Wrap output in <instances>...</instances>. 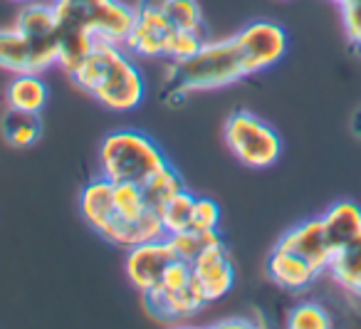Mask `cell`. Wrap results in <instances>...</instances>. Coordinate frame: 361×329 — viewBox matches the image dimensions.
<instances>
[{"mask_svg": "<svg viewBox=\"0 0 361 329\" xmlns=\"http://www.w3.org/2000/svg\"><path fill=\"white\" fill-rule=\"evenodd\" d=\"M70 80L77 90L90 95L111 112H131L144 102L146 82L131 52L119 42L94 40Z\"/></svg>", "mask_w": 361, "mask_h": 329, "instance_id": "cell-1", "label": "cell"}, {"mask_svg": "<svg viewBox=\"0 0 361 329\" xmlns=\"http://www.w3.org/2000/svg\"><path fill=\"white\" fill-rule=\"evenodd\" d=\"M245 75L240 52L235 47V40L211 42L206 40L203 47L193 57L183 62H169L166 70V87H176V90L193 95V92H211L223 90L235 82H240Z\"/></svg>", "mask_w": 361, "mask_h": 329, "instance_id": "cell-2", "label": "cell"}, {"mask_svg": "<svg viewBox=\"0 0 361 329\" xmlns=\"http://www.w3.org/2000/svg\"><path fill=\"white\" fill-rule=\"evenodd\" d=\"M169 164L161 146L139 129H116L99 144V176L114 184L144 186Z\"/></svg>", "mask_w": 361, "mask_h": 329, "instance_id": "cell-3", "label": "cell"}, {"mask_svg": "<svg viewBox=\"0 0 361 329\" xmlns=\"http://www.w3.org/2000/svg\"><path fill=\"white\" fill-rule=\"evenodd\" d=\"M144 304L151 317L164 322H178V319H193L208 304L203 289L198 287L191 273V263L176 260L161 282L144 292Z\"/></svg>", "mask_w": 361, "mask_h": 329, "instance_id": "cell-4", "label": "cell"}, {"mask_svg": "<svg viewBox=\"0 0 361 329\" xmlns=\"http://www.w3.org/2000/svg\"><path fill=\"white\" fill-rule=\"evenodd\" d=\"M223 139L231 154L247 169H270L282 156V139L265 119L252 112H233L223 126Z\"/></svg>", "mask_w": 361, "mask_h": 329, "instance_id": "cell-5", "label": "cell"}, {"mask_svg": "<svg viewBox=\"0 0 361 329\" xmlns=\"http://www.w3.org/2000/svg\"><path fill=\"white\" fill-rule=\"evenodd\" d=\"M55 8L57 20L82 28L94 40L124 45L134 25V8L119 0H55Z\"/></svg>", "mask_w": 361, "mask_h": 329, "instance_id": "cell-6", "label": "cell"}, {"mask_svg": "<svg viewBox=\"0 0 361 329\" xmlns=\"http://www.w3.org/2000/svg\"><path fill=\"white\" fill-rule=\"evenodd\" d=\"M80 213L85 223L106 243L119 245V248H134V245L144 243L139 228L121 218V213L116 210L114 181L104 179V176L87 181L85 189L80 191Z\"/></svg>", "mask_w": 361, "mask_h": 329, "instance_id": "cell-7", "label": "cell"}, {"mask_svg": "<svg viewBox=\"0 0 361 329\" xmlns=\"http://www.w3.org/2000/svg\"><path fill=\"white\" fill-rule=\"evenodd\" d=\"M178 28L166 18V0H139L134 6V25L124 40V47L136 57L156 60L166 57L171 37Z\"/></svg>", "mask_w": 361, "mask_h": 329, "instance_id": "cell-8", "label": "cell"}, {"mask_svg": "<svg viewBox=\"0 0 361 329\" xmlns=\"http://www.w3.org/2000/svg\"><path fill=\"white\" fill-rule=\"evenodd\" d=\"M235 47L240 52L245 75H257L275 67L287 55V32L280 23L252 20L233 35Z\"/></svg>", "mask_w": 361, "mask_h": 329, "instance_id": "cell-9", "label": "cell"}, {"mask_svg": "<svg viewBox=\"0 0 361 329\" xmlns=\"http://www.w3.org/2000/svg\"><path fill=\"white\" fill-rule=\"evenodd\" d=\"M57 25L60 23H57L55 3H40V0L23 3L20 11H18L16 25H13L35 47L42 72L57 65Z\"/></svg>", "mask_w": 361, "mask_h": 329, "instance_id": "cell-10", "label": "cell"}, {"mask_svg": "<svg viewBox=\"0 0 361 329\" xmlns=\"http://www.w3.org/2000/svg\"><path fill=\"white\" fill-rule=\"evenodd\" d=\"M176 260L178 258H176L169 240L159 238V240H149V243H139V245H134V248H126L124 270H126L129 282L144 294L161 282L166 270H169L171 263H176Z\"/></svg>", "mask_w": 361, "mask_h": 329, "instance_id": "cell-11", "label": "cell"}, {"mask_svg": "<svg viewBox=\"0 0 361 329\" xmlns=\"http://www.w3.org/2000/svg\"><path fill=\"white\" fill-rule=\"evenodd\" d=\"M191 273L206 294L208 304L223 299L235 285V265H233V255L223 240L208 245L196 260H191Z\"/></svg>", "mask_w": 361, "mask_h": 329, "instance_id": "cell-12", "label": "cell"}, {"mask_svg": "<svg viewBox=\"0 0 361 329\" xmlns=\"http://www.w3.org/2000/svg\"><path fill=\"white\" fill-rule=\"evenodd\" d=\"M277 245L285 248V250H292V253H297V255H302L305 260H310V263L314 265L322 275L326 273L331 255H334L329 240H326L322 215L319 218L305 220V223L290 228L280 240H277Z\"/></svg>", "mask_w": 361, "mask_h": 329, "instance_id": "cell-13", "label": "cell"}, {"mask_svg": "<svg viewBox=\"0 0 361 329\" xmlns=\"http://www.w3.org/2000/svg\"><path fill=\"white\" fill-rule=\"evenodd\" d=\"M319 275L322 273L310 260L292 250L280 248V245H275V250L267 258V277L287 292H302V289L312 287L319 280Z\"/></svg>", "mask_w": 361, "mask_h": 329, "instance_id": "cell-14", "label": "cell"}, {"mask_svg": "<svg viewBox=\"0 0 361 329\" xmlns=\"http://www.w3.org/2000/svg\"><path fill=\"white\" fill-rule=\"evenodd\" d=\"M6 102L13 109L40 114L47 107V102H50L47 82L42 80L40 72H20V75H13V80L8 82V90H6Z\"/></svg>", "mask_w": 361, "mask_h": 329, "instance_id": "cell-15", "label": "cell"}, {"mask_svg": "<svg viewBox=\"0 0 361 329\" xmlns=\"http://www.w3.org/2000/svg\"><path fill=\"white\" fill-rule=\"evenodd\" d=\"M326 273L344 292L361 299V235L334 250Z\"/></svg>", "mask_w": 361, "mask_h": 329, "instance_id": "cell-16", "label": "cell"}, {"mask_svg": "<svg viewBox=\"0 0 361 329\" xmlns=\"http://www.w3.org/2000/svg\"><path fill=\"white\" fill-rule=\"evenodd\" d=\"M0 70L13 72V75H20V72H40L42 75L35 47L16 28L0 30Z\"/></svg>", "mask_w": 361, "mask_h": 329, "instance_id": "cell-17", "label": "cell"}, {"mask_svg": "<svg viewBox=\"0 0 361 329\" xmlns=\"http://www.w3.org/2000/svg\"><path fill=\"white\" fill-rule=\"evenodd\" d=\"M322 223H324V233L331 250H336L354 240L356 235H361V208L354 201H336L324 210Z\"/></svg>", "mask_w": 361, "mask_h": 329, "instance_id": "cell-18", "label": "cell"}, {"mask_svg": "<svg viewBox=\"0 0 361 329\" xmlns=\"http://www.w3.org/2000/svg\"><path fill=\"white\" fill-rule=\"evenodd\" d=\"M0 136H3V141H6L11 149H30L42 136L40 114L8 107V109L0 114Z\"/></svg>", "mask_w": 361, "mask_h": 329, "instance_id": "cell-19", "label": "cell"}, {"mask_svg": "<svg viewBox=\"0 0 361 329\" xmlns=\"http://www.w3.org/2000/svg\"><path fill=\"white\" fill-rule=\"evenodd\" d=\"M141 189H144V196H146V201H149L151 208L161 213V208H164L173 196H178L180 191L186 189V184H183V179H180V174L173 169V166L166 164L164 169H161L154 179L146 181Z\"/></svg>", "mask_w": 361, "mask_h": 329, "instance_id": "cell-20", "label": "cell"}, {"mask_svg": "<svg viewBox=\"0 0 361 329\" xmlns=\"http://www.w3.org/2000/svg\"><path fill=\"white\" fill-rule=\"evenodd\" d=\"M166 240H169L171 248H173L176 258L191 263V260H196L208 245L218 243V240H223V238L218 230H180V233L166 235Z\"/></svg>", "mask_w": 361, "mask_h": 329, "instance_id": "cell-21", "label": "cell"}, {"mask_svg": "<svg viewBox=\"0 0 361 329\" xmlns=\"http://www.w3.org/2000/svg\"><path fill=\"white\" fill-rule=\"evenodd\" d=\"M193 201L196 196L188 193L186 189L180 191L178 196L169 201V203L161 208V220H164L166 235L171 233H180V230L191 228V213H193Z\"/></svg>", "mask_w": 361, "mask_h": 329, "instance_id": "cell-22", "label": "cell"}, {"mask_svg": "<svg viewBox=\"0 0 361 329\" xmlns=\"http://www.w3.org/2000/svg\"><path fill=\"white\" fill-rule=\"evenodd\" d=\"M331 314L317 302H302L290 309L287 314V327L290 329H329Z\"/></svg>", "mask_w": 361, "mask_h": 329, "instance_id": "cell-23", "label": "cell"}, {"mask_svg": "<svg viewBox=\"0 0 361 329\" xmlns=\"http://www.w3.org/2000/svg\"><path fill=\"white\" fill-rule=\"evenodd\" d=\"M166 18L178 30H203V13L196 0H166Z\"/></svg>", "mask_w": 361, "mask_h": 329, "instance_id": "cell-24", "label": "cell"}, {"mask_svg": "<svg viewBox=\"0 0 361 329\" xmlns=\"http://www.w3.org/2000/svg\"><path fill=\"white\" fill-rule=\"evenodd\" d=\"M206 42L203 30H176L171 37V45L166 50V60L169 62H183L188 57H193Z\"/></svg>", "mask_w": 361, "mask_h": 329, "instance_id": "cell-25", "label": "cell"}, {"mask_svg": "<svg viewBox=\"0 0 361 329\" xmlns=\"http://www.w3.org/2000/svg\"><path fill=\"white\" fill-rule=\"evenodd\" d=\"M221 223V205L213 198H201L193 201V213H191V228L188 230H218Z\"/></svg>", "mask_w": 361, "mask_h": 329, "instance_id": "cell-26", "label": "cell"}, {"mask_svg": "<svg viewBox=\"0 0 361 329\" xmlns=\"http://www.w3.org/2000/svg\"><path fill=\"white\" fill-rule=\"evenodd\" d=\"M341 16H344V30H346L349 42L361 47V0H356L354 6L344 8Z\"/></svg>", "mask_w": 361, "mask_h": 329, "instance_id": "cell-27", "label": "cell"}, {"mask_svg": "<svg viewBox=\"0 0 361 329\" xmlns=\"http://www.w3.org/2000/svg\"><path fill=\"white\" fill-rule=\"evenodd\" d=\"M213 327L226 329V327H255V322H245V317H231L228 322H216Z\"/></svg>", "mask_w": 361, "mask_h": 329, "instance_id": "cell-28", "label": "cell"}, {"mask_svg": "<svg viewBox=\"0 0 361 329\" xmlns=\"http://www.w3.org/2000/svg\"><path fill=\"white\" fill-rule=\"evenodd\" d=\"M351 131L361 139V109H356V114L351 116Z\"/></svg>", "mask_w": 361, "mask_h": 329, "instance_id": "cell-29", "label": "cell"}, {"mask_svg": "<svg viewBox=\"0 0 361 329\" xmlns=\"http://www.w3.org/2000/svg\"><path fill=\"white\" fill-rule=\"evenodd\" d=\"M331 3H336V6L341 8V11H344V8H349V6H354L356 0H331Z\"/></svg>", "mask_w": 361, "mask_h": 329, "instance_id": "cell-30", "label": "cell"}, {"mask_svg": "<svg viewBox=\"0 0 361 329\" xmlns=\"http://www.w3.org/2000/svg\"><path fill=\"white\" fill-rule=\"evenodd\" d=\"M11 3H20V6H23V3H27V0H11Z\"/></svg>", "mask_w": 361, "mask_h": 329, "instance_id": "cell-31", "label": "cell"}]
</instances>
